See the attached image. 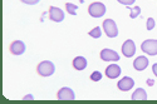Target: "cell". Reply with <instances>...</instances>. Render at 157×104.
Returning <instances> with one entry per match:
<instances>
[{
  "instance_id": "obj_1",
  "label": "cell",
  "mask_w": 157,
  "mask_h": 104,
  "mask_svg": "<svg viewBox=\"0 0 157 104\" xmlns=\"http://www.w3.org/2000/svg\"><path fill=\"white\" fill-rule=\"evenodd\" d=\"M36 72L40 76H50L53 75L54 72H56V67L54 64L49 61V60H44V61H40L36 67Z\"/></svg>"
},
{
  "instance_id": "obj_2",
  "label": "cell",
  "mask_w": 157,
  "mask_h": 104,
  "mask_svg": "<svg viewBox=\"0 0 157 104\" xmlns=\"http://www.w3.org/2000/svg\"><path fill=\"white\" fill-rule=\"evenodd\" d=\"M88 13L92 18H101L106 14V5L103 3H92L88 6Z\"/></svg>"
},
{
  "instance_id": "obj_3",
  "label": "cell",
  "mask_w": 157,
  "mask_h": 104,
  "mask_svg": "<svg viewBox=\"0 0 157 104\" xmlns=\"http://www.w3.org/2000/svg\"><path fill=\"white\" fill-rule=\"evenodd\" d=\"M103 30L108 38H116L118 35V28L113 19H106L103 21Z\"/></svg>"
},
{
  "instance_id": "obj_4",
  "label": "cell",
  "mask_w": 157,
  "mask_h": 104,
  "mask_svg": "<svg viewBox=\"0 0 157 104\" xmlns=\"http://www.w3.org/2000/svg\"><path fill=\"white\" fill-rule=\"evenodd\" d=\"M141 49L148 55H157V39H147L141 44Z\"/></svg>"
},
{
  "instance_id": "obj_5",
  "label": "cell",
  "mask_w": 157,
  "mask_h": 104,
  "mask_svg": "<svg viewBox=\"0 0 157 104\" xmlns=\"http://www.w3.org/2000/svg\"><path fill=\"white\" fill-rule=\"evenodd\" d=\"M99 57L103 61H118L120 60V55L117 51L112 50V49H102L101 53H99Z\"/></svg>"
},
{
  "instance_id": "obj_6",
  "label": "cell",
  "mask_w": 157,
  "mask_h": 104,
  "mask_svg": "<svg viewBox=\"0 0 157 104\" xmlns=\"http://www.w3.org/2000/svg\"><path fill=\"white\" fill-rule=\"evenodd\" d=\"M136 53V44L132 39H127V40L123 43L122 45V54L126 57V58H131L133 57Z\"/></svg>"
},
{
  "instance_id": "obj_7",
  "label": "cell",
  "mask_w": 157,
  "mask_h": 104,
  "mask_svg": "<svg viewBox=\"0 0 157 104\" xmlns=\"http://www.w3.org/2000/svg\"><path fill=\"white\" fill-rule=\"evenodd\" d=\"M49 19L52 21L56 23H60L64 20V11L60 8L57 6H50L49 8Z\"/></svg>"
},
{
  "instance_id": "obj_8",
  "label": "cell",
  "mask_w": 157,
  "mask_h": 104,
  "mask_svg": "<svg viewBox=\"0 0 157 104\" xmlns=\"http://www.w3.org/2000/svg\"><path fill=\"white\" fill-rule=\"evenodd\" d=\"M57 98L59 100H74L75 98V94L73 92V89L68 88V87H63L58 90V94H57Z\"/></svg>"
},
{
  "instance_id": "obj_9",
  "label": "cell",
  "mask_w": 157,
  "mask_h": 104,
  "mask_svg": "<svg viewBox=\"0 0 157 104\" xmlns=\"http://www.w3.org/2000/svg\"><path fill=\"white\" fill-rule=\"evenodd\" d=\"M133 85H135V80L131 76H123L122 79L117 83V88L122 90V92H128V90L133 88Z\"/></svg>"
},
{
  "instance_id": "obj_10",
  "label": "cell",
  "mask_w": 157,
  "mask_h": 104,
  "mask_svg": "<svg viewBox=\"0 0 157 104\" xmlns=\"http://www.w3.org/2000/svg\"><path fill=\"white\" fill-rule=\"evenodd\" d=\"M9 50L13 55H21L25 51V44L21 40H14L10 44Z\"/></svg>"
},
{
  "instance_id": "obj_11",
  "label": "cell",
  "mask_w": 157,
  "mask_h": 104,
  "mask_svg": "<svg viewBox=\"0 0 157 104\" xmlns=\"http://www.w3.org/2000/svg\"><path fill=\"white\" fill-rule=\"evenodd\" d=\"M121 67L118 65V64H111V65H108L106 68V75L107 78H109V79H116V78H118L121 75Z\"/></svg>"
},
{
  "instance_id": "obj_12",
  "label": "cell",
  "mask_w": 157,
  "mask_h": 104,
  "mask_svg": "<svg viewBox=\"0 0 157 104\" xmlns=\"http://www.w3.org/2000/svg\"><path fill=\"white\" fill-rule=\"evenodd\" d=\"M148 67V59L146 57H137L133 61V68L138 72H142V70H145L146 68Z\"/></svg>"
},
{
  "instance_id": "obj_13",
  "label": "cell",
  "mask_w": 157,
  "mask_h": 104,
  "mask_svg": "<svg viewBox=\"0 0 157 104\" xmlns=\"http://www.w3.org/2000/svg\"><path fill=\"white\" fill-rule=\"evenodd\" d=\"M73 68L75 70H84L87 68V59L84 57H75L73 59Z\"/></svg>"
},
{
  "instance_id": "obj_14",
  "label": "cell",
  "mask_w": 157,
  "mask_h": 104,
  "mask_svg": "<svg viewBox=\"0 0 157 104\" xmlns=\"http://www.w3.org/2000/svg\"><path fill=\"white\" fill-rule=\"evenodd\" d=\"M131 98H132V100H146L147 99V93L143 88H137Z\"/></svg>"
},
{
  "instance_id": "obj_15",
  "label": "cell",
  "mask_w": 157,
  "mask_h": 104,
  "mask_svg": "<svg viewBox=\"0 0 157 104\" xmlns=\"http://www.w3.org/2000/svg\"><path fill=\"white\" fill-rule=\"evenodd\" d=\"M65 9L71 15H77V9H78V5L75 4H72V3H67L65 4Z\"/></svg>"
},
{
  "instance_id": "obj_16",
  "label": "cell",
  "mask_w": 157,
  "mask_h": 104,
  "mask_svg": "<svg viewBox=\"0 0 157 104\" xmlns=\"http://www.w3.org/2000/svg\"><path fill=\"white\" fill-rule=\"evenodd\" d=\"M88 34H89V36H92V38H94V39H98V38H101L102 32H101V28H99V27H96V28H93L92 30H90Z\"/></svg>"
},
{
  "instance_id": "obj_17",
  "label": "cell",
  "mask_w": 157,
  "mask_h": 104,
  "mask_svg": "<svg viewBox=\"0 0 157 104\" xmlns=\"http://www.w3.org/2000/svg\"><path fill=\"white\" fill-rule=\"evenodd\" d=\"M140 14H141V8H140V6H135L133 9H131L129 18H131V19H136Z\"/></svg>"
},
{
  "instance_id": "obj_18",
  "label": "cell",
  "mask_w": 157,
  "mask_h": 104,
  "mask_svg": "<svg viewBox=\"0 0 157 104\" xmlns=\"http://www.w3.org/2000/svg\"><path fill=\"white\" fill-rule=\"evenodd\" d=\"M90 80L92 82H101V79H102V73L101 72H98V70H96V72H93L92 74H90Z\"/></svg>"
},
{
  "instance_id": "obj_19",
  "label": "cell",
  "mask_w": 157,
  "mask_h": 104,
  "mask_svg": "<svg viewBox=\"0 0 157 104\" xmlns=\"http://www.w3.org/2000/svg\"><path fill=\"white\" fill-rule=\"evenodd\" d=\"M155 24H156V23H155V19H153V18H148V19H147V25H146V28H147L148 32H151V30L155 28Z\"/></svg>"
},
{
  "instance_id": "obj_20",
  "label": "cell",
  "mask_w": 157,
  "mask_h": 104,
  "mask_svg": "<svg viewBox=\"0 0 157 104\" xmlns=\"http://www.w3.org/2000/svg\"><path fill=\"white\" fill-rule=\"evenodd\" d=\"M120 4H122V5H126V6H129V5H132L136 0H117Z\"/></svg>"
},
{
  "instance_id": "obj_21",
  "label": "cell",
  "mask_w": 157,
  "mask_h": 104,
  "mask_svg": "<svg viewBox=\"0 0 157 104\" xmlns=\"http://www.w3.org/2000/svg\"><path fill=\"white\" fill-rule=\"evenodd\" d=\"M21 3H24V4H28V5H35V4H38L40 0H20Z\"/></svg>"
},
{
  "instance_id": "obj_22",
  "label": "cell",
  "mask_w": 157,
  "mask_h": 104,
  "mask_svg": "<svg viewBox=\"0 0 157 104\" xmlns=\"http://www.w3.org/2000/svg\"><path fill=\"white\" fill-rule=\"evenodd\" d=\"M152 72H153V74L157 76V63H155L153 65H152Z\"/></svg>"
},
{
  "instance_id": "obj_23",
  "label": "cell",
  "mask_w": 157,
  "mask_h": 104,
  "mask_svg": "<svg viewBox=\"0 0 157 104\" xmlns=\"http://www.w3.org/2000/svg\"><path fill=\"white\" fill-rule=\"evenodd\" d=\"M147 84H148L150 87H152V85L155 84V80H153V79H147Z\"/></svg>"
},
{
  "instance_id": "obj_24",
  "label": "cell",
  "mask_w": 157,
  "mask_h": 104,
  "mask_svg": "<svg viewBox=\"0 0 157 104\" xmlns=\"http://www.w3.org/2000/svg\"><path fill=\"white\" fill-rule=\"evenodd\" d=\"M24 99H33V95H27V97H25Z\"/></svg>"
}]
</instances>
